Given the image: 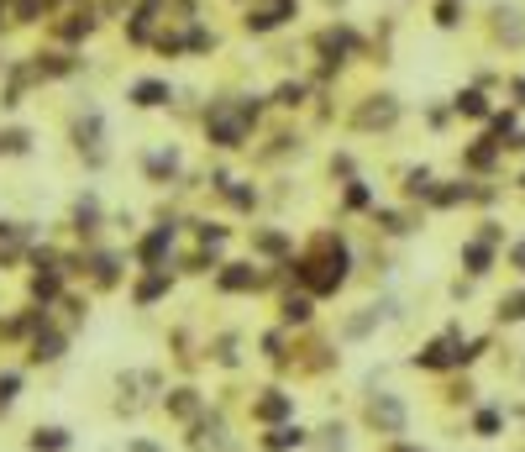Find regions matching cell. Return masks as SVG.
<instances>
[{
  "instance_id": "obj_3",
  "label": "cell",
  "mask_w": 525,
  "mask_h": 452,
  "mask_svg": "<svg viewBox=\"0 0 525 452\" xmlns=\"http://www.w3.org/2000/svg\"><path fill=\"white\" fill-rule=\"evenodd\" d=\"M300 442H305L300 426H278L274 436H268V452H289V447H300Z\"/></svg>"
},
{
  "instance_id": "obj_6",
  "label": "cell",
  "mask_w": 525,
  "mask_h": 452,
  "mask_svg": "<svg viewBox=\"0 0 525 452\" xmlns=\"http://www.w3.org/2000/svg\"><path fill=\"white\" fill-rule=\"evenodd\" d=\"M58 353H63V337H53V331H48V337H37V353H32V357H43V363H53Z\"/></svg>"
},
{
  "instance_id": "obj_1",
  "label": "cell",
  "mask_w": 525,
  "mask_h": 452,
  "mask_svg": "<svg viewBox=\"0 0 525 452\" xmlns=\"http://www.w3.org/2000/svg\"><path fill=\"white\" fill-rule=\"evenodd\" d=\"M368 421H373V426H384L389 436H399V431H405V405H399L394 394H379V400L368 405Z\"/></svg>"
},
{
  "instance_id": "obj_8",
  "label": "cell",
  "mask_w": 525,
  "mask_h": 452,
  "mask_svg": "<svg viewBox=\"0 0 525 452\" xmlns=\"http://www.w3.org/2000/svg\"><path fill=\"white\" fill-rule=\"evenodd\" d=\"M16 384H21L16 374H0V405H6V400H11V394H16Z\"/></svg>"
},
{
  "instance_id": "obj_5",
  "label": "cell",
  "mask_w": 525,
  "mask_h": 452,
  "mask_svg": "<svg viewBox=\"0 0 525 452\" xmlns=\"http://www.w3.org/2000/svg\"><path fill=\"white\" fill-rule=\"evenodd\" d=\"M258 416H263V421H278V416H289V400H284V394L274 389V394H268V400L258 405Z\"/></svg>"
},
{
  "instance_id": "obj_9",
  "label": "cell",
  "mask_w": 525,
  "mask_h": 452,
  "mask_svg": "<svg viewBox=\"0 0 525 452\" xmlns=\"http://www.w3.org/2000/svg\"><path fill=\"white\" fill-rule=\"evenodd\" d=\"M173 410H179V416H190V410H195V394L179 389V394H173Z\"/></svg>"
},
{
  "instance_id": "obj_11",
  "label": "cell",
  "mask_w": 525,
  "mask_h": 452,
  "mask_svg": "<svg viewBox=\"0 0 525 452\" xmlns=\"http://www.w3.org/2000/svg\"><path fill=\"white\" fill-rule=\"evenodd\" d=\"M310 316V300H289V321H305Z\"/></svg>"
},
{
  "instance_id": "obj_4",
  "label": "cell",
  "mask_w": 525,
  "mask_h": 452,
  "mask_svg": "<svg viewBox=\"0 0 525 452\" xmlns=\"http://www.w3.org/2000/svg\"><path fill=\"white\" fill-rule=\"evenodd\" d=\"M131 95H137V105H163L168 85H158V79H147V85H137V90H131Z\"/></svg>"
},
{
  "instance_id": "obj_7",
  "label": "cell",
  "mask_w": 525,
  "mask_h": 452,
  "mask_svg": "<svg viewBox=\"0 0 525 452\" xmlns=\"http://www.w3.org/2000/svg\"><path fill=\"white\" fill-rule=\"evenodd\" d=\"M221 284H226V289H247V284H252V274L242 269V263H232V274H221Z\"/></svg>"
},
{
  "instance_id": "obj_2",
  "label": "cell",
  "mask_w": 525,
  "mask_h": 452,
  "mask_svg": "<svg viewBox=\"0 0 525 452\" xmlns=\"http://www.w3.org/2000/svg\"><path fill=\"white\" fill-rule=\"evenodd\" d=\"M32 447L37 452H58V447H69V431H63V426H43L32 436Z\"/></svg>"
},
{
  "instance_id": "obj_12",
  "label": "cell",
  "mask_w": 525,
  "mask_h": 452,
  "mask_svg": "<svg viewBox=\"0 0 525 452\" xmlns=\"http://www.w3.org/2000/svg\"><path fill=\"white\" fill-rule=\"evenodd\" d=\"M457 105H462L467 116H483V100H478V95H462V100H457Z\"/></svg>"
},
{
  "instance_id": "obj_10",
  "label": "cell",
  "mask_w": 525,
  "mask_h": 452,
  "mask_svg": "<svg viewBox=\"0 0 525 452\" xmlns=\"http://www.w3.org/2000/svg\"><path fill=\"white\" fill-rule=\"evenodd\" d=\"M504 316H509V321H520V316H525V295H515V300H504Z\"/></svg>"
}]
</instances>
